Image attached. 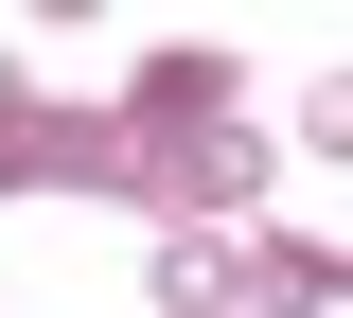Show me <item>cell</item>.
<instances>
[{
    "label": "cell",
    "instance_id": "cell-1",
    "mask_svg": "<svg viewBox=\"0 0 353 318\" xmlns=\"http://www.w3.org/2000/svg\"><path fill=\"white\" fill-rule=\"evenodd\" d=\"M230 283H248V318H336L353 301V248L336 230H230Z\"/></svg>",
    "mask_w": 353,
    "mask_h": 318
},
{
    "label": "cell",
    "instance_id": "cell-2",
    "mask_svg": "<svg viewBox=\"0 0 353 318\" xmlns=\"http://www.w3.org/2000/svg\"><path fill=\"white\" fill-rule=\"evenodd\" d=\"M141 301H159V318H248V283H230V230H159V248H141Z\"/></svg>",
    "mask_w": 353,
    "mask_h": 318
},
{
    "label": "cell",
    "instance_id": "cell-3",
    "mask_svg": "<svg viewBox=\"0 0 353 318\" xmlns=\"http://www.w3.org/2000/svg\"><path fill=\"white\" fill-rule=\"evenodd\" d=\"M0 106H36V71H18V53H0Z\"/></svg>",
    "mask_w": 353,
    "mask_h": 318
}]
</instances>
